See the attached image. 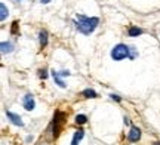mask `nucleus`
Masks as SVG:
<instances>
[{"label": "nucleus", "mask_w": 160, "mask_h": 145, "mask_svg": "<svg viewBox=\"0 0 160 145\" xmlns=\"http://www.w3.org/2000/svg\"><path fill=\"white\" fill-rule=\"evenodd\" d=\"M70 75V71L68 70H62V71H52V77H53V81L55 85H58L59 87H67L65 81L62 80V77H68Z\"/></svg>", "instance_id": "nucleus-4"}, {"label": "nucleus", "mask_w": 160, "mask_h": 145, "mask_svg": "<svg viewBox=\"0 0 160 145\" xmlns=\"http://www.w3.org/2000/svg\"><path fill=\"white\" fill-rule=\"evenodd\" d=\"M39 77L40 79H43V80L48 79V71L46 70H39Z\"/></svg>", "instance_id": "nucleus-15"}, {"label": "nucleus", "mask_w": 160, "mask_h": 145, "mask_svg": "<svg viewBox=\"0 0 160 145\" xmlns=\"http://www.w3.org/2000/svg\"><path fill=\"white\" fill-rule=\"evenodd\" d=\"M40 2H42V3H43V5H46V3H49V2H51V0H40Z\"/></svg>", "instance_id": "nucleus-20"}, {"label": "nucleus", "mask_w": 160, "mask_h": 145, "mask_svg": "<svg viewBox=\"0 0 160 145\" xmlns=\"http://www.w3.org/2000/svg\"><path fill=\"white\" fill-rule=\"evenodd\" d=\"M131 47V53H129V58L131 59H135V56H137V51H135V47L133 46H129Z\"/></svg>", "instance_id": "nucleus-16"}, {"label": "nucleus", "mask_w": 160, "mask_h": 145, "mask_svg": "<svg viewBox=\"0 0 160 145\" xmlns=\"http://www.w3.org/2000/svg\"><path fill=\"white\" fill-rule=\"evenodd\" d=\"M76 28L79 30L82 34L85 36H89L92 34L93 31H95V28L98 27V24H99V19H98L97 17H85V15H77L76 17Z\"/></svg>", "instance_id": "nucleus-1"}, {"label": "nucleus", "mask_w": 160, "mask_h": 145, "mask_svg": "<svg viewBox=\"0 0 160 145\" xmlns=\"http://www.w3.org/2000/svg\"><path fill=\"white\" fill-rule=\"evenodd\" d=\"M8 15H9V11H8L6 5L5 3H0V19H2V21H5Z\"/></svg>", "instance_id": "nucleus-12"}, {"label": "nucleus", "mask_w": 160, "mask_h": 145, "mask_svg": "<svg viewBox=\"0 0 160 145\" xmlns=\"http://www.w3.org/2000/svg\"><path fill=\"white\" fill-rule=\"evenodd\" d=\"M39 41H40V46L45 47L46 45H48V31H45V30H42L39 33Z\"/></svg>", "instance_id": "nucleus-10"}, {"label": "nucleus", "mask_w": 160, "mask_h": 145, "mask_svg": "<svg viewBox=\"0 0 160 145\" xmlns=\"http://www.w3.org/2000/svg\"><path fill=\"white\" fill-rule=\"evenodd\" d=\"M0 49H2V53H12L13 52V45L11 41H2Z\"/></svg>", "instance_id": "nucleus-8"}, {"label": "nucleus", "mask_w": 160, "mask_h": 145, "mask_svg": "<svg viewBox=\"0 0 160 145\" xmlns=\"http://www.w3.org/2000/svg\"><path fill=\"white\" fill-rule=\"evenodd\" d=\"M83 136H85V130H82V129H79L77 132L74 133V136H73V141H71V145H79V142L82 139H83Z\"/></svg>", "instance_id": "nucleus-9"}, {"label": "nucleus", "mask_w": 160, "mask_h": 145, "mask_svg": "<svg viewBox=\"0 0 160 145\" xmlns=\"http://www.w3.org/2000/svg\"><path fill=\"white\" fill-rule=\"evenodd\" d=\"M65 122H67V114L62 111H57L55 116H53V138H58V135L61 133Z\"/></svg>", "instance_id": "nucleus-3"}, {"label": "nucleus", "mask_w": 160, "mask_h": 145, "mask_svg": "<svg viewBox=\"0 0 160 145\" xmlns=\"http://www.w3.org/2000/svg\"><path fill=\"white\" fill-rule=\"evenodd\" d=\"M11 31H12V34H17V33H18V21H15V22L12 24V30H11Z\"/></svg>", "instance_id": "nucleus-17"}, {"label": "nucleus", "mask_w": 160, "mask_h": 145, "mask_svg": "<svg viewBox=\"0 0 160 145\" xmlns=\"http://www.w3.org/2000/svg\"><path fill=\"white\" fill-rule=\"evenodd\" d=\"M6 116H8V118H9V120L15 124V126H19V128H22V126H24V122L21 120V117L18 116V114L12 113V111H6Z\"/></svg>", "instance_id": "nucleus-6"}, {"label": "nucleus", "mask_w": 160, "mask_h": 145, "mask_svg": "<svg viewBox=\"0 0 160 145\" xmlns=\"http://www.w3.org/2000/svg\"><path fill=\"white\" fill-rule=\"evenodd\" d=\"M110 98H111V99H116V101H120V99H122V98H120V96H117V95H114V93H113V95H110Z\"/></svg>", "instance_id": "nucleus-18"}, {"label": "nucleus", "mask_w": 160, "mask_h": 145, "mask_svg": "<svg viewBox=\"0 0 160 145\" xmlns=\"http://www.w3.org/2000/svg\"><path fill=\"white\" fill-rule=\"evenodd\" d=\"M33 141V136H27V139H25V142H31Z\"/></svg>", "instance_id": "nucleus-19"}, {"label": "nucleus", "mask_w": 160, "mask_h": 145, "mask_svg": "<svg viewBox=\"0 0 160 145\" xmlns=\"http://www.w3.org/2000/svg\"><path fill=\"white\" fill-rule=\"evenodd\" d=\"M76 124H85L86 122H88V117L85 116V114H79V116H76Z\"/></svg>", "instance_id": "nucleus-14"}, {"label": "nucleus", "mask_w": 160, "mask_h": 145, "mask_svg": "<svg viewBox=\"0 0 160 145\" xmlns=\"http://www.w3.org/2000/svg\"><path fill=\"white\" fill-rule=\"evenodd\" d=\"M153 145H160V142H154V144H153Z\"/></svg>", "instance_id": "nucleus-21"}, {"label": "nucleus", "mask_w": 160, "mask_h": 145, "mask_svg": "<svg viewBox=\"0 0 160 145\" xmlns=\"http://www.w3.org/2000/svg\"><path fill=\"white\" fill-rule=\"evenodd\" d=\"M139 138H141V130L138 128H132L129 135H128V139L131 141V142H137Z\"/></svg>", "instance_id": "nucleus-7"}, {"label": "nucleus", "mask_w": 160, "mask_h": 145, "mask_svg": "<svg viewBox=\"0 0 160 145\" xmlns=\"http://www.w3.org/2000/svg\"><path fill=\"white\" fill-rule=\"evenodd\" d=\"M82 95H83L85 98H97L98 96L97 92H95L93 89H85V90L82 92Z\"/></svg>", "instance_id": "nucleus-13"}, {"label": "nucleus", "mask_w": 160, "mask_h": 145, "mask_svg": "<svg viewBox=\"0 0 160 145\" xmlns=\"http://www.w3.org/2000/svg\"><path fill=\"white\" fill-rule=\"evenodd\" d=\"M22 104H24V108H25L27 111H33V110H34L36 102H34V98H33V95H31V93H27V95L24 96Z\"/></svg>", "instance_id": "nucleus-5"}, {"label": "nucleus", "mask_w": 160, "mask_h": 145, "mask_svg": "<svg viewBox=\"0 0 160 145\" xmlns=\"http://www.w3.org/2000/svg\"><path fill=\"white\" fill-rule=\"evenodd\" d=\"M129 53H131V47L123 45V43H119L111 49V58L114 61H122L125 58H129Z\"/></svg>", "instance_id": "nucleus-2"}, {"label": "nucleus", "mask_w": 160, "mask_h": 145, "mask_svg": "<svg viewBox=\"0 0 160 145\" xmlns=\"http://www.w3.org/2000/svg\"><path fill=\"white\" fill-rule=\"evenodd\" d=\"M128 34H129V37H138L139 34H142V30L138 28V27H131L129 31H128Z\"/></svg>", "instance_id": "nucleus-11"}]
</instances>
